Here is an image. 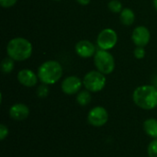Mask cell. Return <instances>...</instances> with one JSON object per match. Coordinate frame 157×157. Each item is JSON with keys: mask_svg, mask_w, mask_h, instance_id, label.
Masks as SVG:
<instances>
[{"mask_svg": "<svg viewBox=\"0 0 157 157\" xmlns=\"http://www.w3.org/2000/svg\"><path fill=\"white\" fill-rule=\"evenodd\" d=\"M118 42V34L112 29L101 30L97 38V44L99 49L109 51L115 47Z\"/></svg>", "mask_w": 157, "mask_h": 157, "instance_id": "8992f818", "label": "cell"}, {"mask_svg": "<svg viewBox=\"0 0 157 157\" xmlns=\"http://www.w3.org/2000/svg\"><path fill=\"white\" fill-rule=\"evenodd\" d=\"M147 154L149 157H157V138L154 139L148 145Z\"/></svg>", "mask_w": 157, "mask_h": 157, "instance_id": "d6986e66", "label": "cell"}, {"mask_svg": "<svg viewBox=\"0 0 157 157\" xmlns=\"http://www.w3.org/2000/svg\"><path fill=\"white\" fill-rule=\"evenodd\" d=\"M83 86V81L75 76V75H70L63 79L62 82V90L66 95H75L81 91V87Z\"/></svg>", "mask_w": 157, "mask_h": 157, "instance_id": "ba28073f", "label": "cell"}, {"mask_svg": "<svg viewBox=\"0 0 157 157\" xmlns=\"http://www.w3.org/2000/svg\"><path fill=\"white\" fill-rule=\"evenodd\" d=\"M53 1H60V0H53Z\"/></svg>", "mask_w": 157, "mask_h": 157, "instance_id": "d4e9b609", "label": "cell"}, {"mask_svg": "<svg viewBox=\"0 0 157 157\" xmlns=\"http://www.w3.org/2000/svg\"><path fill=\"white\" fill-rule=\"evenodd\" d=\"M8 135V128L5 124H0V140L4 141Z\"/></svg>", "mask_w": 157, "mask_h": 157, "instance_id": "44dd1931", "label": "cell"}, {"mask_svg": "<svg viewBox=\"0 0 157 157\" xmlns=\"http://www.w3.org/2000/svg\"><path fill=\"white\" fill-rule=\"evenodd\" d=\"M6 52L8 57L15 62L26 61L31 56L32 44L29 40L22 37H17L9 40L6 46Z\"/></svg>", "mask_w": 157, "mask_h": 157, "instance_id": "7a4b0ae2", "label": "cell"}, {"mask_svg": "<svg viewBox=\"0 0 157 157\" xmlns=\"http://www.w3.org/2000/svg\"><path fill=\"white\" fill-rule=\"evenodd\" d=\"M150 38H151L150 31L144 26H138L132 31V40L136 46L145 47L149 43Z\"/></svg>", "mask_w": 157, "mask_h": 157, "instance_id": "9c48e42d", "label": "cell"}, {"mask_svg": "<svg viewBox=\"0 0 157 157\" xmlns=\"http://www.w3.org/2000/svg\"><path fill=\"white\" fill-rule=\"evenodd\" d=\"M154 6H155V10L157 11V0H154Z\"/></svg>", "mask_w": 157, "mask_h": 157, "instance_id": "cb8c5ba5", "label": "cell"}, {"mask_svg": "<svg viewBox=\"0 0 157 157\" xmlns=\"http://www.w3.org/2000/svg\"><path fill=\"white\" fill-rule=\"evenodd\" d=\"M15 61L10 58V57H6V58H4L1 62V71L4 73V74H9L13 71L14 69V65H15Z\"/></svg>", "mask_w": 157, "mask_h": 157, "instance_id": "2e32d148", "label": "cell"}, {"mask_svg": "<svg viewBox=\"0 0 157 157\" xmlns=\"http://www.w3.org/2000/svg\"><path fill=\"white\" fill-rule=\"evenodd\" d=\"M76 102L81 107H86L91 102V94L88 90H81L77 93L76 96Z\"/></svg>", "mask_w": 157, "mask_h": 157, "instance_id": "9a60e30c", "label": "cell"}, {"mask_svg": "<svg viewBox=\"0 0 157 157\" xmlns=\"http://www.w3.org/2000/svg\"><path fill=\"white\" fill-rule=\"evenodd\" d=\"M49 85H46V84H41L38 87H37V90H36V95L38 98H46L48 95H49V92H50V89H49Z\"/></svg>", "mask_w": 157, "mask_h": 157, "instance_id": "ac0fdd59", "label": "cell"}, {"mask_svg": "<svg viewBox=\"0 0 157 157\" xmlns=\"http://www.w3.org/2000/svg\"><path fill=\"white\" fill-rule=\"evenodd\" d=\"M38 79V75H36L33 71L29 69H22L17 74L18 82L26 87L35 86L37 85Z\"/></svg>", "mask_w": 157, "mask_h": 157, "instance_id": "7c38bea8", "label": "cell"}, {"mask_svg": "<svg viewBox=\"0 0 157 157\" xmlns=\"http://www.w3.org/2000/svg\"><path fill=\"white\" fill-rule=\"evenodd\" d=\"M76 1H77L78 4H80L82 6H86V5H88L90 3L91 0H76Z\"/></svg>", "mask_w": 157, "mask_h": 157, "instance_id": "603a6c76", "label": "cell"}, {"mask_svg": "<svg viewBox=\"0 0 157 157\" xmlns=\"http://www.w3.org/2000/svg\"><path fill=\"white\" fill-rule=\"evenodd\" d=\"M109 121V112L102 106H97L90 109L87 115V121L94 127H102Z\"/></svg>", "mask_w": 157, "mask_h": 157, "instance_id": "52a82bcc", "label": "cell"}, {"mask_svg": "<svg viewBox=\"0 0 157 157\" xmlns=\"http://www.w3.org/2000/svg\"><path fill=\"white\" fill-rule=\"evenodd\" d=\"M38 77L42 84L53 85L63 75V67L57 61H46L38 69Z\"/></svg>", "mask_w": 157, "mask_h": 157, "instance_id": "3957f363", "label": "cell"}, {"mask_svg": "<svg viewBox=\"0 0 157 157\" xmlns=\"http://www.w3.org/2000/svg\"><path fill=\"white\" fill-rule=\"evenodd\" d=\"M106 76L99 71H90L83 78V85L86 90L97 93L101 91L106 86Z\"/></svg>", "mask_w": 157, "mask_h": 157, "instance_id": "5b68a950", "label": "cell"}, {"mask_svg": "<svg viewBox=\"0 0 157 157\" xmlns=\"http://www.w3.org/2000/svg\"><path fill=\"white\" fill-rule=\"evenodd\" d=\"M144 130L145 133L155 139L157 138V120L154 118H150L144 121Z\"/></svg>", "mask_w": 157, "mask_h": 157, "instance_id": "4fadbf2b", "label": "cell"}, {"mask_svg": "<svg viewBox=\"0 0 157 157\" xmlns=\"http://www.w3.org/2000/svg\"><path fill=\"white\" fill-rule=\"evenodd\" d=\"M120 19H121V22L123 25H125V26H131V25H132L134 23L135 14H134V12L131 8L125 7L121 12Z\"/></svg>", "mask_w": 157, "mask_h": 157, "instance_id": "5bb4252c", "label": "cell"}, {"mask_svg": "<svg viewBox=\"0 0 157 157\" xmlns=\"http://www.w3.org/2000/svg\"><path fill=\"white\" fill-rule=\"evenodd\" d=\"M133 102L144 110H151L157 107V88L154 85L138 86L132 94Z\"/></svg>", "mask_w": 157, "mask_h": 157, "instance_id": "6da1fadb", "label": "cell"}, {"mask_svg": "<svg viewBox=\"0 0 157 157\" xmlns=\"http://www.w3.org/2000/svg\"><path fill=\"white\" fill-rule=\"evenodd\" d=\"M109 9L113 13H121L122 11V4L120 0H111L108 4Z\"/></svg>", "mask_w": 157, "mask_h": 157, "instance_id": "e0dca14e", "label": "cell"}, {"mask_svg": "<svg viewBox=\"0 0 157 157\" xmlns=\"http://www.w3.org/2000/svg\"><path fill=\"white\" fill-rule=\"evenodd\" d=\"M94 63L100 73L106 75L111 74L115 69V60L113 55L105 50H98L94 55Z\"/></svg>", "mask_w": 157, "mask_h": 157, "instance_id": "277c9868", "label": "cell"}, {"mask_svg": "<svg viewBox=\"0 0 157 157\" xmlns=\"http://www.w3.org/2000/svg\"><path fill=\"white\" fill-rule=\"evenodd\" d=\"M9 116L16 121H22L29 116V109L23 103H17L10 107Z\"/></svg>", "mask_w": 157, "mask_h": 157, "instance_id": "8fae6325", "label": "cell"}, {"mask_svg": "<svg viewBox=\"0 0 157 157\" xmlns=\"http://www.w3.org/2000/svg\"><path fill=\"white\" fill-rule=\"evenodd\" d=\"M134 56L136 59H144V56H145V50H144V47H140V46H137L134 50Z\"/></svg>", "mask_w": 157, "mask_h": 157, "instance_id": "ffe728a7", "label": "cell"}, {"mask_svg": "<svg viewBox=\"0 0 157 157\" xmlns=\"http://www.w3.org/2000/svg\"><path fill=\"white\" fill-rule=\"evenodd\" d=\"M75 52L81 58H90L94 56L97 52L96 46L89 40H83L75 44Z\"/></svg>", "mask_w": 157, "mask_h": 157, "instance_id": "30bf717a", "label": "cell"}, {"mask_svg": "<svg viewBox=\"0 0 157 157\" xmlns=\"http://www.w3.org/2000/svg\"><path fill=\"white\" fill-rule=\"evenodd\" d=\"M17 0H0V5L4 7V8H9L11 6H13Z\"/></svg>", "mask_w": 157, "mask_h": 157, "instance_id": "7402d4cb", "label": "cell"}]
</instances>
